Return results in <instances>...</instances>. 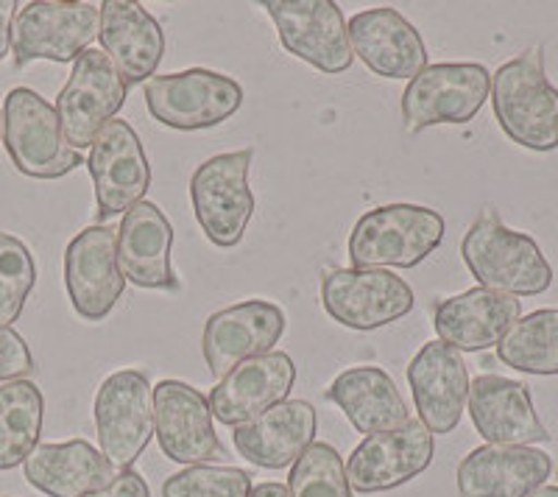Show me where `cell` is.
Segmentation results:
<instances>
[{
  "mask_svg": "<svg viewBox=\"0 0 558 497\" xmlns=\"http://www.w3.org/2000/svg\"><path fill=\"white\" fill-rule=\"evenodd\" d=\"M461 257L470 275L488 291L539 296L553 286V266L539 243L525 232L506 227L492 207L466 230Z\"/></svg>",
  "mask_w": 558,
  "mask_h": 497,
  "instance_id": "cell-1",
  "label": "cell"
},
{
  "mask_svg": "<svg viewBox=\"0 0 558 497\" xmlns=\"http://www.w3.org/2000/svg\"><path fill=\"white\" fill-rule=\"evenodd\" d=\"M492 107L506 137L527 151L558 148V87L545 73L542 48H527L492 76Z\"/></svg>",
  "mask_w": 558,
  "mask_h": 497,
  "instance_id": "cell-2",
  "label": "cell"
},
{
  "mask_svg": "<svg viewBox=\"0 0 558 497\" xmlns=\"http://www.w3.org/2000/svg\"><path fill=\"white\" fill-rule=\"evenodd\" d=\"M445 232V218L430 207H375L349 232V263L352 268H413L441 246Z\"/></svg>",
  "mask_w": 558,
  "mask_h": 497,
  "instance_id": "cell-3",
  "label": "cell"
},
{
  "mask_svg": "<svg viewBox=\"0 0 558 497\" xmlns=\"http://www.w3.org/2000/svg\"><path fill=\"white\" fill-rule=\"evenodd\" d=\"M252 157V148L216 154L191 177V202L198 227L209 243L221 248L238 246L254 216L257 202L248 187Z\"/></svg>",
  "mask_w": 558,
  "mask_h": 497,
  "instance_id": "cell-4",
  "label": "cell"
},
{
  "mask_svg": "<svg viewBox=\"0 0 558 497\" xmlns=\"http://www.w3.org/2000/svg\"><path fill=\"white\" fill-rule=\"evenodd\" d=\"M3 143L14 168L32 179H62L82 166L59 126L57 109L39 93L14 87L3 104Z\"/></svg>",
  "mask_w": 558,
  "mask_h": 497,
  "instance_id": "cell-5",
  "label": "cell"
},
{
  "mask_svg": "<svg viewBox=\"0 0 558 497\" xmlns=\"http://www.w3.org/2000/svg\"><path fill=\"white\" fill-rule=\"evenodd\" d=\"M101 9L82 0H32L14 14V68L37 59L76 62L98 37Z\"/></svg>",
  "mask_w": 558,
  "mask_h": 497,
  "instance_id": "cell-6",
  "label": "cell"
},
{
  "mask_svg": "<svg viewBox=\"0 0 558 497\" xmlns=\"http://www.w3.org/2000/svg\"><path fill=\"white\" fill-rule=\"evenodd\" d=\"M146 107L154 121L168 129H213L243 107V87L232 76L193 68L146 82Z\"/></svg>",
  "mask_w": 558,
  "mask_h": 497,
  "instance_id": "cell-7",
  "label": "cell"
},
{
  "mask_svg": "<svg viewBox=\"0 0 558 497\" xmlns=\"http://www.w3.org/2000/svg\"><path fill=\"white\" fill-rule=\"evenodd\" d=\"M322 305L349 330H380L416 305L413 288L386 268H336L322 277Z\"/></svg>",
  "mask_w": 558,
  "mask_h": 497,
  "instance_id": "cell-8",
  "label": "cell"
},
{
  "mask_svg": "<svg viewBox=\"0 0 558 497\" xmlns=\"http://www.w3.org/2000/svg\"><path fill=\"white\" fill-rule=\"evenodd\" d=\"M93 414L104 459L114 470H132L154 436V386L146 372L109 375L98 389Z\"/></svg>",
  "mask_w": 558,
  "mask_h": 497,
  "instance_id": "cell-9",
  "label": "cell"
},
{
  "mask_svg": "<svg viewBox=\"0 0 558 497\" xmlns=\"http://www.w3.org/2000/svg\"><path fill=\"white\" fill-rule=\"evenodd\" d=\"M492 93V73L477 62L427 64L402 93L408 132L438 123H470Z\"/></svg>",
  "mask_w": 558,
  "mask_h": 497,
  "instance_id": "cell-10",
  "label": "cell"
},
{
  "mask_svg": "<svg viewBox=\"0 0 558 497\" xmlns=\"http://www.w3.org/2000/svg\"><path fill=\"white\" fill-rule=\"evenodd\" d=\"M129 84L104 51H84L73 62L68 84L57 98V118L70 148H89L126 104Z\"/></svg>",
  "mask_w": 558,
  "mask_h": 497,
  "instance_id": "cell-11",
  "label": "cell"
},
{
  "mask_svg": "<svg viewBox=\"0 0 558 497\" xmlns=\"http://www.w3.org/2000/svg\"><path fill=\"white\" fill-rule=\"evenodd\" d=\"M277 26L279 43L291 57L313 64L327 76L349 71L355 62L347 20L332 0H268L263 3Z\"/></svg>",
  "mask_w": 558,
  "mask_h": 497,
  "instance_id": "cell-12",
  "label": "cell"
},
{
  "mask_svg": "<svg viewBox=\"0 0 558 497\" xmlns=\"http://www.w3.org/2000/svg\"><path fill=\"white\" fill-rule=\"evenodd\" d=\"M64 288L84 322H104L126 291L118 266V232L96 223L78 232L64 248Z\"/></svg>",
  "mask_w": 558,
  "mask_h": 497,
  "instance_id": "cell-13",
  "label": "cell"
},
{
  "mask_svg": "<svg viewBox=\"0 0 558 497\" xmlns=\"http://www.w3.org/2000/svg\"><path fill=\"white\" fill-rule=\"evenodd\" d=\"M286 311L274 302L248 300L213 313L202 332V352L213 377H223L243 361L274 352L286 336Z\"/></svg>",
  "mask_w": 558,
  "mask_h": 497,
  "instance_id": "cell-14",
  "label": "cell"
},
{
  "mask_svg": "<svg viewBox=\"0 0 558 497\" xmlns=\"http://www.w3.org/2000/svg\"><path fill=\"white\" fill-rule=\"evenodd\" d=\"M436 439L418 420H408L402 427L386 434L366 436L347 461V481L363 495L388 492L402 486L430 466Z\"/></svg>",
  "mask_w": 558,
  "mask_h": 497,
  "instance_id": "cell-15",
  "label": "cell"
},
{
  "mask_svg": "<svg viewBox=\"0 0 558 497\" xmlns=\"http://www.w3.org/2000/svg\"><path fill=\"white\" fill-rule=\"evenodd\" d=\"M89 177L96 185L98 216H121L151 187V166L137 132L126 121H112L101 129L87 157Z\"/></svg>",
  "mask_w": 558,
  "mask_h": 497,
  "instance_id": "cell-16",
  "label": "cell"
},
{
  "mask_svg": "<svg viewBox=\"0 0 558 497\" xmlns=\"http://www.w3.org/2000/svg\"><path fill=\"white\" fill-rule=\"evenodd\" d=\"M213 420L207 397L187 383L159 380L154 386V436L177 464L196 466L221 459L223 447Z\"/></svg>",
  "mask_w": 558,
  "mask_h": 497,
  "instance_id": "cell-17",
  "label": "cell"
},
{
  "mask_svg": "<svg viewBox=\"0 0 558 497\" xmlns=\"http://www.w3.org/2000/svg\"><path fill=\"white\" fill-rule=\"evenodd\" d=\"M418 422L433 436L452 434L470 400V372L461 352L441 341H427L408 364Z\"/></svg>",
  "mask_w": 558,
  "mask_h": 497,
  "instance_id": "cell-18",
  "label": "cell"
},
{
  "mask_svg": "<svg viewBox=\"0 0 558 497\" xmlns=\"http://www.w3.org/2000/svg\"><path fill=\"white\" fill-rule=\"evenodd\" d=\"M352 53L383 78H416L427 68L422 34L397 9L380 7L357 12L347 23Z\"/></svg>",
  "mask_w": 558,
  "mask_h": 497,
  "instance_id": "cell-19",
  "label": "cell"
},
{
  "mask_svg": "<svg viewBox=\"0 0 558 497\" xmlns=\"http://www.w3.org/2000/svg\"><path fill=\"white\" fill-rule=\"evenodd\" d=\"M293 383H296V366L288 352L252 357L223 375L216 389L209 391V411L223 425H243L286 402Z\"/></svg>",
  "mask_w": 558,
  "mask_h": 497,
  "instance_id": "cell-20",
  "label": "cell"
},
{
  "mask_svg": "<svg viewBox=\"0 0 558 497\" xmlns=\"http://www.w3.org/2000/svg\"><path fill=\"white\" fill-rule=\"evenodd\" d=\"M470 416L488 445L531 447L550 441L547 427L533 409L525 383L500 375H481L470 383Z\"/></svg>",
  "mask_w": 558,
  "mask_h": 497,
  "instance_id": "cell-21",
  "label": "cell"
},
{
  "mask_svg": "<svg viewBox=\"0 0 558 497\" xmlns=\"http://www.w3.org/2000/svg\"><path fill=\"white\" fill-rule=\"evenodd\" d=\"M522 305L517 296L470 288V291L438 302L433 313V327L438 341L458 352H483L497 347L506 332L520 322Z\"/></svg>",
  "mask_w": 558,
  "mask_h": 497,
  "instance_id": "cell-22",
  "label": "cell"
},
{
  "mask_svg": "<svg viewBox=\"0 0 558 497\" xmlns=\"http://www.w3.org/2000/svg\"><path fill=\"white\" fill-rule=\"evenodd\" d=\"M98 9V39L114 71L126 84L151 82L166 53V32L157 17L134 0H107Z\"/></svg>",
  "mask_w": 558,
  "mask_h": 497,
  "instance_id": "cell-23",
  "label": "cell"
},
{
  "mask_svg": "<svg viewBox=\"0 0 558 497\" xmlns=\"http://www.w3.org/2000/svg\"><path fill=\"white\" fill-rule=\"evenodd\" d=\"M550 456L536 447L483 445L458 466L461 497H527L550 478Z\"/></svg>",
  "mask_w": 558,
  "mask_h": 497,
  "instance_id": "cell-24",
  "label": "cell"
},
{
  "mask_svg": "<svg viewBox=\"0 0 558 497\" xmlns=\"http://www.w3.org/2000/svg\"><path fill=\"white\" fill-rule=\"evenodd\" d=\"M173 227L154 202H140L118 227V266L123 280L137 288H177L171 266Z\"/></svg>",
  "mask_w": 558,
  "mask_h": 497,
  "instance_id": "cell-25",
  "label": "cell"
},
{
  "mask_svg": "<svg viewBox=\"0 0 558 497\" xmlns=\"http://www.w3.org/2000/svg\"><path fill=\"white\" fill-rule=\"evenodd\" d=\"M316 409L305 400H286L266 414L235 425L238 453L263 470L291 466L316 439Z\"/></svg>",
  "mask_w": 558,
  "mask_h": 497,
  "instance_id": "cell-26",
  "label": "cell"
},
{
  "mask_svg": "<svg viewBox=\"0 0 558 497\" xmlns=\"http://www.w3.org/2000/svg\"><path fill=\"white\" fill-rule=\"evenodd\" d=\"M23 472L28 484L48 497H87L118 478L101 450L84 439L37 445L23 461Z\"/></svg>",
  "mask_w": 558,
  "mask_h": 497,
  "instance_id": "cell-27",
  "label": "cell"
},
{
  "mask_svg": "<svg viewBox=\"0 0 558 497\" xmlns=\"http://www.w3.org/2000/svg\"><path fill=\"white\" fill-rule=\"evenodd\" d=\"M327 400L336 402L349 425L366 436L386 434L411 420L397 383L380 366H355L341 372L327 389Z\"/></svg>",
  "mask_w": 558,
  "mask_h": 497,
  "instance_id": "cell-28",
  "label": "cell"
},
{
  "mask_svg": "<svg viewBox=\"0 0 558 497\" xmlns=\"http://www.w3.org/2000/svg\"><path fill=\"white\" fill-rule=\"evenodd\" d=\"M43 416L45 400L37 383L12 380L0 386V472L14 470L34 453Z\"/></svg>",
  "mask_w": 558,
  "mask_h": 497,
  "instance_id": "cell-29",
  "label": "cell"
},
{
  "mask_svg": "<svg viewBox=\"0 0 558 497\" xmlns=\"http://www.w3.org/2000/svg\"><path fill=\"white\" fill-rule=\"evenodd\" d=\"M497 357L525 375H558V307L520 316L497 344Z\"/></svg>",
  "mask_w": 558,
  "mask_h": 497,
  "instance_id": "cell-30",
  "label": "cell"
},
{
  "mask_svg": "<svg viewBox=\"0 0 558 497\" xmlns=\"http://www.w3.org/2000/svg\"><path fill=\"white\" fill-rule=\"evenodd\" d=\"M288 492L291 497H352L341 453L327 441H313L293 461Z\"/></svg>",
  "mask_w": 558,
  "mask_h": 497,
  "instance_id": "cell-31",
  "label": "cell"
},
{
  "mask_svg": "<svg viewBox=\"0 0 558 497\" xmlns=\"http://www.w3.org/2000/svg\"><path fill=\"white\" fill-rule=\"evenodd\" d=\"M37 286V263L20 238L0 230V327H12Z\"/></svg>",
  "mask_w": 558,
  "mask_h": 497,
  "instance_id": "cell-32",
  "label": "cell"
},
{
  "mask_svg": "<svg viewBox=\"0 0 558 497\" xmlns=\"http://www.w3.org/2000/svg\"><path fill=\"white\" fill-rule=\"evenodd\" d=\"M252 475L238 466L196 464L162 484V497H252Z\"/></svg>",
  "mask_w": 558,
  "mask_h": 497,
  "instance_id": "cell-33",
  "label": "cell"
},
{
  "mask_svg": "<svg viewBox=\"0 0 558 497\" xmlns=\"http://www.w3.org/2000/svg\"><path fill=\"white\" fill-rule=\"evenodd\" d=\"M37 369L26 338L12 327H0V383L26 380Z\"/></svg>",
  "mask_w": 558,
  "mask_h": 497,
  "instance_id": "cell-34",
  "label": "cell"
},
{
  "mask_svg": "<svg viewBox=\"0 0 558 497\" xmlns=\"http://www.w3.org/2000/svg\"><path fill=\"white\" fill-rule=\"evenodd\" d=\"M87 497H151V492H148L146 478H143L140 472L123 470V472H118V478H114L112 484L104 486V489H98V492H93V495H87Z\"/></svg>",
  "mask_w": 558,
  "mask_h": 497,
  "instance_id": "cell-35",
  "label": "cell"
},
{
  "mask_svg": "<svg viewBox=\"0 0 558 497\" xmlns=\"http://www.w3.org/2000/svg\"><path fill=\"white\" fill-rule=\"evenodd\" d=\"M14 0H0V62L12 51V26H14Z\"/></svg>",
  "mask_w": 558,
  "mask_h": 497,
  "instance_id": "cell-36",
  "label": "cell"
},
{
  "mask_svg": "<svg viewBox=\"0 0 558 497\" xmlns=\"http://www.w3.org/2000/svg\"><path fill=\"white\" fill-rule=\"evenodd\" d=\"M252 497H291V492H288V486L274 484V481H268V484L254 486Z\"/></svg>",
  "mask_w": 558,
  "mask_h": 497,
  "instance_id": "cell-37",
  "label": "cell"
},
{
  "mask_svg": "<svg viewBox=\"0 0 558 497\" xmlns=\"http://www.w3.org/2000/svg\"><path fill=\"white\" fill-rule=\"evenodd\" d=\"M527 497H558V486H539V489Z\"/></svg>",
  "mask_w": 558,
  "mask_h": 497,
  "instance_id": "cell-38",
  "label": "cell"
},
{
  "mask_svg": "<svg viewBox=\"0 0 558 497\" xmlns=\"http://www.w3.org/2000/svg\"><path fill=\"white\" fill-rule=\"evenodd\" d=\"M3 126H7V123H3V109H0V143H3Z\"/></svg>",
  "mask_w": 558,
  "mask_h": 497,
  "instance_id": "cell-39",
  "label": "cell"
}]
</instances>
